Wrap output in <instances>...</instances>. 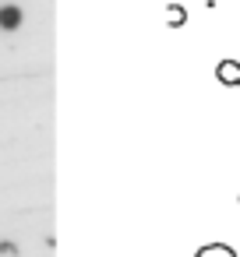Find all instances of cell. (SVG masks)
<instances>
[{"label":"cell","instance_id":"cell-1","mask_svg":"<svg viewBox=\"0 0 240 257\" xmlns=\"http://www.w3.org/2000/svg\"><path fill=\"white\" fill-rule=\"evenodd\" d=\"M215 78H219L222 85H229V88H240V64H236V60H219Z\"/></svg>","mask_w":240,"mask_h":257},{"label":"cell","instance_id":"cell-2","mask_svg":"<svg viewBox=\"0 0 240 257\" xmlns=\"http://www.w3.org/2000/svg\"><path fill=\"white\" fill-rule=\"evenodd\" d=\"M0 29H4V32H18L22 29V8L18 4H4V8H0Z\"/></svg>","mask_w":240,"mask_h":257},{"label":"cell","instance_id":"cell-3","mask_svg":"<svg viewBox=\"0 0 240 257\" xmlns=\"http://www.w3.org/2000/svg\"><path fill=\"white\" fill-rule=\"evenodd\" d=\"M194 257H236V250L226 246V243H208V246H201Z\"/></svg>","mask_w":240,"mask_h":257},{"label":"cell","instance_id":"cell-4","mask_svg":"<svg viewBox=\"0 0 240 257\" xmlns=\"http://www.w3.org/2000/svg\"><path fill=\"white\" fill-rule=\"evenodd\" d=\"M170 22L180 25V22H184V11H180V8H170Z\"/></svg>","mask_w":240,"mask_h":257}]
</instances>
